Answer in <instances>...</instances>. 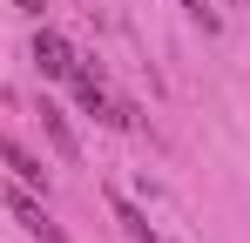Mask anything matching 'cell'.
Wrapping results in <instances>:
<instances>
[{
	"instance_id": "obj_1",
	"label": "cell",
	"mask_w": 250,
	"mask_h": 243,
	"mask_svg": "<svg viewBox=\"0 0 250 243\" xmlns=\"http://www.w3.org/2000/svg\"><path fill=\"white\" fill-rule=\"evenodd\" d=\"M75 61H82V54L54 34V27H41V34H34V68H41L47 81H68V68H75Z\"/></svg>"
},
{
	"instance_id": "obj_2",
	"label": "cell",
	"mask_w": 250,
	"mask_h": 243,
	"mask_svg": "<svg viewBox=\"0 0 250 243\" xmlns=\"http://www.w3.org/2000/svg\"><path fill=\"white\" fill-rule=\"evenodd\" d=\"M34 115H41V128H47V142H54V156H61V162H75V156H82V142H75V128H68V115H61L54 101H41Z\"/></svg>"
},
{
	"instance_id": "obj_3",
	"label": "cell",
	"mask_w": 250,
	"mask_h": 243,
	"mask_svg": "<svg viewBox=\"0 0 250 243\" xmlns=\"http://www.w3.org/2000/svg\"><path fill=\"white\" fill-rule=\"evenodd\" d=\"M7 202H14V216H21V223H27V230H34V237H41V243H68V237H61V230H54V216H47V209H41V202H34V196H27V189H14V196H7Z\"/></svg>"
},
{
	"instance_id": "obj_4",
	"label": "cell",
	"mask_w": 250,
	"mask_h": 243,
	"mask_svg": "<svg viewBox=\"0 0 250 243\" xmlns=\"http://www.w3.org/2000/svg\"><path fill=\"white\" fill-rule=\"evenodd\" d=\"M108 209H115V223L128 230V243H163V237H156V223H149V216H142L128 196H108Z\"/></svg>"
},
{
	"instance_id": "obj_5",
	"label": "cell",
	"mask_w": 250,
	"mask_h": 243,
	"mask_svg": "<svg viewBox=\"0 0 250 243\" xmlns=\"http://www.w3.org/2000/svg\"><path fill=\"white\" fill-rule=\"evenodd\" d=\"M0 162H7V169H14L21 182H41V189H47V169H41V162H34V156H27V149H21L14 135H0Z\"/></svg>"
},
{
	"instance_id": "obj_6",
	"label": "cell",
	"mask_w": 250,
	"mask_h": 243,
	"mask_svg": "<svg viewBox=\"0 0 250 243\" xmlns=\"http://www.w3.org/2000/svg\"><path fill=\"white\" fill-rule=\"evenodd\" d=\"M183 14H189L203 34H216V7H209V0H183Z\"/></svg>"
},
{
	"instance_id": "obj_7",
	"label": "cell",
	"mask_w": 250,
	"mask_h": 243,
	"mask_svg": "<svg viewBox=\"0 0 250 243\" xmlns=\"http://www.w3.org/2000/svg\"><path fill=\"white\" fill-rule=\"evenodd\" d=\"M14 7H21V14H34V20H41V7H47V0H14Z\"/></svg>"
}]
</instances>
